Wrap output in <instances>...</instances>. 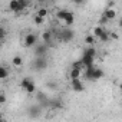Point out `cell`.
<instances>
[{"mask_svg": "<svg viewBox=\"0 0 122 122\" xmlns=\"http://www.w3.org/2000/svg\"><path fill=\"white\" fill-rule=\"evenodd\" d=\"M83 55H88V56L95 57V56H96V49L91 46V47H88V49H85V50H83Z\"/></svg>", "mask_w": 122, "mask_h": 122, "instance_id": "17", "label": "cell"}, {"mask_svg": "<svg viewBox=\"0 0 122 122\" xmlns=\"http://www.w3.org/2000/svg\"><path fill=\"white\" fill-rule=\"evenodd\" d=\"M85 42H86V45H91V46H92V45L96 42V37H95V36H86V37H85Z\"/></svg>", "mask_w": 122, "mask_h": 122, "instance_id": "23", "label": "cell"}, {"mask_svg": "<svg viewBox=\"0 0 122 122\" xmlns=\"http://www.w3.org/2000/svg\"><path fill=\"white\" fill-rule=\"evenodd\" d=\"M81 60H82V66H85V68H91V66H93L95 57L88 56V55H83V56L81 57Z\"/></svg>", "mask_w": 122, "mask_h": 122, "instance_id": "7", "label": "cell"}, {"mask_svg": "<svg viewBox=\"0 0 122 122\" xmlns=\"http://www.w3.org/2000/svg\"><path fill=\"white\" fill-rule=\"evenodd\" d=\"M0 121H3V115H2V112H0Z\"/></svg>", "mask_w": 122, "mask_h": 122, "instance_id": "32", "label": "cell"}, {"mask_svg": "<svg viewBox=\"0 0 122 122\" xmlns=\"http://www.w3.org/2000/svg\"><path fill=\"white\" fill-rule=\"evenodd\" d=\"M9 9H10L13 13H20V10H19V0H10Z\"/></svg>", "mask_w": 122, "mask_h": 122, "instance_id": "10", "label": "cell"}, {"mask_svg": "<svg viewBox=\"0 0 122 122\" xmlns=\"http://www.w3.org/2000/svg\"><path fill=\"white\" fill-rule=\"evenodd\" d=\"M36 47H35V55L36 56H46V53H47V49H49V45H46V43H40V45H35Z\"/></svg>", "mask_w": 122, "mask_h": 122, "instance_id": "5", "label": "cell"}, {"mask_svg": "<svg viewBox=\"0 0 122 122\" xmlns=\"http://www.w3.org/2000/svg\"><path fill=\"white\" fill-rule=\"evenodd\" d=\"M12 65H13V66H16V68H20V66L23 65V59H22L19 55H16V56L12 59Z\"/></svg>", "mask_w": 122, "mask_h": 122, "instance_id": "14", "label": "cell"}, {"mask_svg": "<svg viewBox=\"0 0 122 122\" xmlns=\"http://www.w3.org/2000/svg\"><path fill=\"white\" fill-rule=\"evenodd\" d=\"M37 2H39V3H43V2H45V0H37Z\"/></svg>", "mask_w": 122, "mask_h": 122, "instance_id": "33", "label": "cell"}, {"mask_svg": "<svg viewBox=\"0 0 122 122\" xmlns=\"http://www.w3.org/2000/svg\"><path fill=\"white\" fill-rule=\"evenodd\" d=\"M6 36H7V30H6L5 27L0 26V42H3V40L6 39Z\"/></svg>", "mask_w": 122, "mask_h": 122, "instance_id": "22", "label": "cell"}, {"mask_svg": "<svg viewBox=\"0 0 122 122\" xmlns=\"http://www.w3.org/2000/svg\"><path fill=\"white\" fill-rule=\"evenodd\" d=\"M56 17H57L59 20H63L68 26L73 25V22H75V15H73L72 12H69V10H65V9L59 10V12L56 13Z\"/></svg>", "mask_w": 122, "mask_h": 122, "instance_id": "1", "label": "cell"}, {"mask_svg": "<svg viewBox=\"0 0 122 122\" xmlns=\"http://www.w3.org/2000/svg\"><path fill=\"white\" fill-rule=\"evenodd\" d=\"M71 79H76V78H81V68H72L71 73H69Z\"/></svg>", "mask_w": 122, "mask_h": 122, "instance_id": "15", "label": "cell"}, {"mask_svg": "<svg viewBox=\"0 0 122 122\" xmlns=\"http://www.w3.org/2000/svg\"><path fill=\"white\" fill-rule=\"evenodd\" d=\"M6 102V95L5 93H0V105Z\"/></svg>", "mask_w": 122, "mask_h": 122, "instance_id": "30", "label": "cell"}, {"mask_svg": "<svg viewBox=\"0 0 122 122\" xmlns=\"http://www.w3.org/2000/svg\"><path fill=\"white\" fill-rule=\"evenodd\" d=\"M103 16H105L108 20H113V19L116 17V12H115L112 7H108V9L103 12Z\"/></svg>", "mask_w": 122, "mask_h": 122, "instance_id": "9", "label": "cell"}, {"mask_svg": "<svg viewBox=\"0 0 122 122\" xmlns=\"http://www.w3.org/2000/svg\"><path fill=\"white\" fill-rule=\"evenodd\" d=\"M50 106H52L53 109H57V108H62V103H60L59 101H52V102H50Z\"/></svg>", "mask_w": 122, "mask_h": 122, "instance_id": "27", "label": "cell"}, {"mask_svg": "<svg viewBox=\"0 0 122 122\" xmlns=\"http://www.w3.org/2000/svg\"><path fill=\"white\" fill-rule=\"evenodd\" d=\"M103 30H105V29H103L102 26H96V27L93 29V36H95V37H99V36L103 33Z\"/></svg>", "mask_w": 122, "mask_h": 122, "instance_id": "20", "label": "cell"}, {"mask_svg": "<svg viewBox=\"0 0 122 122\" xmlns=\"http://www.w3.org/2000/svg\"><path fill=\"white\" fill-rule=\"evenodd\" d=\"M23 91H26L27 93H33V92H36V85H35V82H33V79L23 88Z\"/></svg>", "mask_w": 122, "mask_h": 122, "instance_id": "13", "label": "cell"}, {"mask_svg": "<svg viewBox=\"0 0 122 122\" xmlns=\"http://www.w3.org/2000/svg\"><path fill=\"white\" fill-rule=\"evenodd\" d=\"M71 81H72V89H73L75 92H82V91L85 89V86H83V83H82L81 78H76V79H71Z\"/></svg>", "mask_w": 122, "mask_h": 122, "instance_id": "6", "label": "cell"}, {"mask_svg": "<svg viewBox=\"0 0 122 122\" xmlns=\"http://www.w3.org/2000/svg\"><path fill=\"white\" fill-rule=\"evenodd\" d=\"M42 42L46 43V45H49V42H52V32H49V30L43 32L42 33Z\"/></svg>", "mask_w": 122, "mask_h": 122, "instance_id": "12", "label": "cell"}, {"mask_svg": "<svg viewBox=\"0 0 122 122\" xmlns=\"http://www.w3.org/2000/svg\"><path fill=\"white\" fill-rule=\"evenodd\" d=\"M30 81H32V78H30V76H26V78H23V79H22V82H20V88L23 89V88H25V86H26V85L30 82Z\"/></svg>", "mask_w": 122, "mask_h": 122, "instance_id": "25", "label": "cell"}, {"mask_svg": "<svg viewBox=\"0 0 122 122\" xmlns=\"http://www.w3.org/2000/svg\"><path fill=\"white\" fill-rule=\"evenodd\" d=\"M29 3H30L29 0H19V10H20V12H23V10L29 6Z\"/></svg>", "mask_w": 122, "mask_h": 122, "instance_id": "18", "label": "cell"}, {"mask_svg": "<svg viewBox=\"0 0 122 122\" xmlns=\"http://www.w3.org/2000/svg\"><path fill=\"white\" fill-rule=\"evenodd\" d=\"M46 68H47V62H46L45 56H36V60L33 63V69L35 71H45Z\"/></svg>", "mask_w": 122, "mask_h": 122, "instance_id": "2", "label": "cell"}, {"mask_svg": "<svg viewBox=\"0 0 122 122\" xmlns=\"http://www.w3.org/2000/svg\"><path fill=\"white\" fill-rule=\"evenodd\" d=\"M103 78V71L102 69H98V68H93V73H92V81H98Z\"/></svg>", "mask_w": 122, "mask_h": 122, "instance_id": "11", "label": "cell"}, {"mask_svg": "<svg viewBox=\"0 0 122 122\" xmlns=\"http://www.w3.org/2000/svg\"><path fill=\"white\" fill-rule=\"evenodd\" d=\"M7 76H9V71H7V68H5L3 65H0V81L6 79Z\"/></svg>", "mask_w": 122, "mask_h": 122, "instance_id": "16", "label": "cell"}, {"mask_svg": "<svg viewBox=\"0 0 122 122\" xmlns=\"http://www.w3.org/2000/svg\"><path fill=\"white\" fill-rule=\"evenodd\" d=\"M108 22H109V20H108V19H106V17H105L103 15H102V17L99 19V26H102V25H106Z\"/></svg>", "mask_w": 122, "mask_h": 122, "instance_id": "29", "label": "cell"}, {"mask_svg": "<svg viewBox=\"0 0 122 122\" xmlns=\"http://www.w3.org/2000/svg\"><path fill=\"white\" fill-rule=\"evenodd\" d=\"M72 68H82V60H75V62H72Z\"/></svg>", "mask_w": 122, "mask_h": 122, "instance_id": "28", "label": "cell"}, {"mask_svg": "<svg viewBox=\"0 0 122 122\" xmlns=\"http://www.w3.org/2000/svg\"><path fill=\"white\" fill-rule=\"evenodd\" d=\"M101 42H108V40H111V36H109V32H106V30H103V33L98 37Z\"/></svg>", "mask_w": 122, "mask_h": 122, "instance_id": "19", "label": "cell"}, {"mask_svg": "<svg viewBox=\"0 0 122 122\" xmlns=\"http://www.w3.org/2000/svg\"><path fill=\"white\" fill-rule=\"evenodd\" d=\"M73 36H75L73 30H71V29H63L62 33H60V40L65 42V43H69V42H72Z\"/></svg>", "mask_w": 122, "mask_h": 122, "instance_id": "4", "label": "cell"}, {"mask_svg": "<svg viewBox=\"0 0 122 122\" xmlns=\"http://www.w3.org/2000/svg\"><path fill=\"white\" fill-rule=\"evenodd\" d=\"M93 68H95V66H91V68H86V71H85V78H86V79H89V81H92Z\"/></svg>", "mask_w": 122, "mask_h": 122, "instance_id": "21", "label": "cell"}, {"mask_svg": "<svg viewBox=\"0 0 122 122\" xmlns=\"http://www.w3.org/2000/svg\"><path fill=\"white\" fill-rule=\"evenodd\" d=\"M37 43V36L35 35V33H27L26 36H25V46L26 47H33Z\"/></svg>", "mask_w": 122, "mask_h": 122, "instance_id": "3", "label": "cell"}, {"mask_svg": "<svg viewBox=\"0 0 122 122\" xmlns=\"http://www.w3.org/2000/svg\"><path fill=\"white\" fill-rule=\"evenodd\" d=\"M33 19H35V23H36L37 26H40V25L45 22V17H40L39 15H35V17H33Z\"/></svg>", "mask_w": 122, "mask_h": 122, "instance_id": "24", "label": "cell"}, {"mask_svg": "<svg viewBox=\"0 0 122 122\" xmlns=\"http://www.w3.org/2000/svg\"><path fill=\"white\" fill-rule=\"evenodd\" d=\"M72 2H73L75 5H82V3H83V0H72Z\"/></svg>", "mask_w": 122, "mask_h": 122, "instance_id": "31", "label": "cell"}, {"mask_svg": "<svg viewBox=\"0 0 122 122\" xmlns=\"http://www.w3.org/2000/svg\"><path fill=\"white\" fill-rule=\"evenodd\" d=\"M27 111H29V116H30V118H36V116L40 115V111H42V109H40V106H36V105H35V106H30Z\"/></svg>", "mask_w": 122, "mask_h": 122, "instance_id": "8", "label": "cell"}, {"mask_svg": "<svg viewBox=\"0 0 122 122\" xmlns=\"http://www.w3.org/2000/svg\"><path fill=\"white\" fill-rule=\"evenodd\" d=\"M36 15H39L40 17H46V16H47V10H46L45 7H40V9L37 10V13H36Z\"/></svg>", "mask_w": 122, "mask_h": 122, "instance_id": "26", "label": "cell"}]
</instances>
